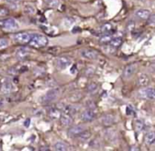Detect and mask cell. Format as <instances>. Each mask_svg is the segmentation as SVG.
<instances>
[{
  "label": "cell",
  "instance_id": "16",
  "mask_svg": "<svg viewBox=\"0 0 155 151\" xmlns=\"http://www.w3.org/2000/svg\"><path fill=\"white\" fill-rule=\"evenodd\" d=\"M1 90H2V92H4L5 94L11 93L14 90V85L10 81H5L2 85Z\"/></svg>",
  "mask_w": 155,
  "mask_h": 151
},
{
  "label": "cell",
  "instance_id": "1",
  "mask_svg": "<svg viewBox=\"0 0 155 151\" xmlns=\"http://www.w3.org/2000/svg\"><path fill=\"white\" fill-rule=\"evenodd\" d=\"M28 44H30L31 46L35 47H44L47 46L48 38L45 36H43L40 34H33Z\"/></svg>",
  "mask_w": 155,
  "mask_h": 151
},
{
  "label": "cell",
  "instance_id": "2",
  "mask_svg": "<svg viewBox=\"0 0 155 151\" xmlns=\"http://www.w3.org/2000/svg\"><path fill=\"white\" fill-rule=\"evenodd\" d=\"M32 35L33 34L27 32H21V33L15 34L13 36V39L19 44H28L32 37Z\"/></svg>",
  "mask_w": 155,
  "mask_h": 151
},
{
  "label": "cell",
  "instance_id": "6",
  "mask_svg": "<svg viewBox=\"0 0 155 151\" xmlns=\"http://www.w3.org/2000/svg\"><path fill=\"white\" fill-rule=\"evenodd\" d=\"M139 96L144 99L153 100L155 98V91L153 88H144L139 91Z\"/></svg>",
  "mask_w": 155,
  "mask_h": 151
},
{
  "label": "cell",
  "instance_id": "21",
  "mask_svg": "<svg viewBox=\"0 0 155 151\" xmlns=\"http://www.w3.org/2000/svg\"><path fill=\"white\" fill-rule=\"evenodd\" d=\"M77 137L79 138L80 140H82V141H86V140H88V139H90V137H91V132H89V131H87V130H84V131H82Z\"/></svg>",
  "mask_w": 155,
  "mask_h": 151
},
{
  "label": "cell",
  "instance_id": "14",
  "mask_svg": "<svg viewBox=\"0 0 155 151\" xmlns=\"http://www.w3.org/2000/svg\"><path fill=\"white\" fill-rule=\"evenodd\" d=\"M137 82L140 87H146L150 83V77L146 74H140L138 77Z\"/></svg>",
  "mask_w": 155,
  "mask_h": 151
},
{
  "label": "cell",
  "instance_id": "27",
  "mask_svg": "<svg viewBox=\"0 0 155 151\" xmlns=\"http://www.w3.org/2000/svg\"><path fill=\"white\" fill-rule=\"evenodd\" d=\"M135 129H136L137 131H142L143 129V123L142 120H140V119L136 120V122H135Z\"/></svg>",
  "mask_w": 155,
  "mask_h": 151
},
{
  "label": "cell",
  "instance_id": "24",
  "mask_svg": "<svg viewBox=\"0 0 155 151\" xmlns=\"http://www.w3.org/2000/svg\"><path fill=\"white\" fill-rule=\"evenodd\" d=\"M24 11H25V13L31 15V14H35V7H34V5H33L26 4V5H25V7H24Z\"/></svg>",
  "mask_w": 155,
  "mask_h": 151
},
{
  "label": "cell",
  "instance_id": "20",
  "mask_svg": "<svg viewBox=\"0 0 155 151\" xmlns=\"http://www.w3.org/2000/svg\"><path fill=\"white\" fill-rule=\"evenodd\" d=\"M54 149L55 150L58 151H65L68 149L67 145L64 142H63V141H57V142H55V144H54Z\"/></svg>",
  "mask_w": 155,
  "mask_h": 151
},
{
  "label": "cell",
  "instance_id": "18",
  "mask_svg": "<svg viewBox=\"0 0 155 151\" xmlns=\"http://www.w3.org/2000/svg\"><path fill=\"white\" fill-rule=\"evenodd\" d=\"M101 32L103 34H107V33H112V31L114 30V25L111 23H105L104 25H103L101 26Z\"/></svg>",
  "mask_w": 155,
  "mask_h": 151
},
{
  "label": "cell",
  "instance_id": "12",
  "mask_svg": "<svg viewBox=\"0 0 155 151\" xmlns=\"http://www.w3.org/2000/svg\"><path fill=\"white\" fill-rule=\"evenodd\" d=\"M151 14L152 13L147 9H138L137 11H135V16L142 20H147Z\"/></svg>",
  "mask_w": 155,
  "mask_h": 151
},
{
  "label": "cell",
  "instance_id": "32",
  "mask_svg": "<svg viewBox=\"0 0 155 151\" xmlns=\"http://www.w3.org/2000/svg\"><path fill=\"white\" fill-rule=\"evenodd\" d=\"M40 150H49L48 148H40Z\"/></svg>",
  "mask_w": 155,
  "mask_h": 151
},
{
  "label": "cell",
  "instance_id": "33",
  "mask_svg": "<svg viewBox=\"0 0 155 151\" xmlns=\"http://www.w3.org/2000/svg\"><path fill=\"white\" fill-rule=\"evenodd\" d=\"M8 2H10V3H15V2H17V1H19V0H7Z\"/></svg>",
  "mask_w": 155,
  "mask_h": 151
},
{
  "label": "cell",
  "instance_id": "19",
  "mask_svg": "<svg viewBox=\"0 0 155 151\" xmlns=\"http://www.w3.org/2000/svg\"><path fill=\"white\" fill-rule=\"evenodd\" d=\"M122 43H123V39H122V37H119V36H113L109 42V44L114 47L120 46L122 45Z\"/></svg>",
  "mask_w": 155,
  "mask_h": 151
},
{
  "label": "cell",
  "instance_id": "30",
  "mask_svg": "<svg viewBox=\"0 0 155 151\" xmlns=\"http://www.w3.org/2000/svg\"><path fill=\"white\" fill-rule=\"evenodd\" d=\"M87 108H90V109H92V110H95V105L92 102V101H88L87 102Z\"/></svg>",
  "mask_w": 155,
  "mask_h": 151
},
{
  "label": "cell",
  "instance_id": "3",
  "mask_svg": "<svg viewBox=\"0 0 155 151\" xmlns=\"http://www.w3.org/2000/svg\"><path fill=\"white\" fill-rule=\"evenodd\" d=\"M0 26H2L5 29L11 30V31L16 30L19 27L18 23L14 18H6V19H4V20H1L0 21Z\"/></svg>",
  "mask_w": 155,
  "mask_h": 151
},
{
  "label": "cell",
  "instance_id": "8",
  "mask_svg": "<svg viewBox=\"0 0 155 151\" xmlns=\"http://www.w3.org/2000/svg\"><path fill=\"white\" fill-rule=\"evenodd\" d=\"M81 118H82V120H84L85 122L92 121L95 118V112L90 108H87L83 111V113L81 115Z\"/></svg>",
  "mask_w": 155,
  "mask_h": 151
},
{
  "label": "cell",
  "instance_id": "29",
  "mask_svg": "<svg viewBox=\"0 0 155 151\" xmlns=\"http://www.w3.org/2000/svg\"><path fill=\"white\" fill-rule=\"evenodd\" d=\"M148 24L149 25H152V26H153L154 25V20H155V15L153 14H151V15L148 17Z\"/></svg>",
  "mask_w": 155,
  "mask_h": 151
},
{
  "label": "cell",
  "instance_id": "23",
  "mask_svg": "<svg viewBox=\"0 0 155 151\" xmlns=\"http://www.w3.org/2000/svg\"><path fill=\"white\" fill-rule=\"evenodd\" d=\"M45 4L50 8H55L59 5V0H45Z\"/></svg>",
  "mask_w": 155,
  "mask_h": 151
},
{
  "label": "cell",
  "instance_id": "26",
  "mask_svg": "<svg viewBox=\"0 0 155 151\" xmlns=\"http://www.w3.org/2000/svg\"><path fill=\"white\" fill-rule=\"evenodd\" d=\"M50 117L52 118H59L60 117V111H59V109L58 108H52L51 110H50Z\"/></svg>",
  "mask_w": 155,
  "mask_h": 151
},
{
  "label": "cell",
  "instance_id": "10",
  "mask_svg": "<svg viewBox=\"0 0 155 151\" xmlns=\"http://www.w3.org/2000/svg\"><path fill=\"white\" fill-rule=\"evenodd\" d=\"M28 56H29V50L27 48H25V47H20L15 52L16 59L19 60V61L25 60V58L28 57Z\"/></svg>",
  "mask_w": 155,
  "mask_h": 151
},
{
  "label": "cell",
  "instance_id": "4",
  "mask_svg": "<svg viewBox=\"0 0 155 151\" xmlns=\"http://www.w3.org/2000/svg\"><path fill=\"white\" fill-rule=\"evenodd\" d=\"M58 96H59V90L58 89H55V88L51 89L42 98V102L44 104L51 103V102L54 101L57 98Z\"/></svg>",
  "mask_w": 155,
  "mask_h": 151
},
{
  "label": "cell",
  "instance_id": "5",
  "mask_svg": "<svg viewBox=\"0 0 155 151\" xmlns=\"http://www.w3.org/2000/svg\"><path fill=\"white\" fill-rule=\"evenodd\" d=\"M72 64V58L68 56H62L57 58L56 66L58 69H65Z\"/></svg>",
  "mask_w": 155,
  "mask_h": 151
},
{
  "label": "cell",
  "instance_id": "15",
  "mask_svg": "<svg viewBox=\"0 0 155 151\" xmlns=\"http://www.w3.org/2000/svg\"><path fill=\"white\" fill-rule=\"evenodd\" d=\"M101 122L105 127L111 126L114 122V117L113 115H105L101 118Z\"/></svg>",
  "mask_w": 155,
  "mask_h": 151
},
{
  "label": "cell",
  "instance_id": "9",
  "mask_svg": "<svg viewBox=\"0 0 155 151\" xmlns=\"http://www.w3.org/2000/svg\"><path fill=\"white\" fill-rule=\"evenodd\" d=\"M98 55V52L94 49H84L81 51V56L86 59H95Z\"/></svg>",
  "mask_w": 155,
  "mask_h": 151
},
{
  "label": "cell",
  "instance_id": "7",
  "mask_svg": "<svg viewBox=\"0 0 155 151\" xmlns=\"http://www.w3.org/2000/svg\"><path fill=\"white\" fill-rule=\"evenodd\" d=\"M137 69V66L135 64H130L128 66H126L123 71V77L124 78H129L131 77L136 71Z\"/></svg>",
  "mask_w": 155,
  "mask_h": 151
},
{
  "label": "cell",
  "instance_id": "25",
  "mask_svg": "<svg viewBox=\"0 0 155 151\" xmlns=\"http://www.w3.org/2000/svg\"><path fill=\"white\" fill-rule=\"evenodd\" d=\"M88 92L91 93V94H94L95 93L97 90H98V85L96 83H91L89 86H88Z\"/></svg>",
  "mask_w": 155,
  "mask_h": 151
},
{
  "label": "cell",
  "instance_id": "17",
  "mask_svg": "<svg viewBox=\"0 0 155 151\" xmlns=\"http://www.w3.org/2000/svg\"><path fill=\"white\" fill-rule=\"evenodd\" d=\"M155 140V133L153 131H150L148 132L146 135H145V138H144V141L147 145H153L154 143Z\"/></svg>",
  "mask_w": 155,
  "mask_h": 151
},
{
  "label": "cell",
  "instance_id": "28",
  "mask_svg": "<svg viewBox=\"0 0 155 151\" xmlns=\"http://www.w3.org/2000/svg\"><path fill=\"white\" fill-rule=\"evenodd\" d=\"M8 46V40L6 38H1L0 39V49L5 48Z\"/></svg>",
  "mask_w": 155,
  "mask_h": 151
},
{
  "label": "cell",
  "instance_id": "22",
  "mask_svg": "<svg viewBox=\"0 0 155 151\" xmlns=\"http://www.w3.org/2000/svg\"><path fill=\"white\" fill-rule=\"evenodd\" d=\"M112 37H113V36L111 35V33L104 34V35L101 36V38H100V42H101L102 44H107V43L110 42V40L112 39Z\"/></svg>",
  "mask_w": 155,
  "mask_h": 151
},
{
  "label": "cell",
  "instance_id": "13",
  "mask_svg": "<svg viewBox=\"0 0 155 151\" xmlns=\"http://www.w3.org/2000/svg\"><path fill=\"white\" fill-rule=\"evenodd\" d=\"M84 130V128L83 126H74L68 129V135L71 138H74V137H77Z\"/></svg>",
  "mask_w": 155,
  "mask_h": 151
},
{
  "label": "cell",
  "instance_id": "31",
  "mask_svg": "<svg viewBox=\"0 0 155 151\" xmlns=\"http://www.w3.org/2000/svg\"><path fill=\"white\" fill-rule=\"evenodd\" d=\"M7 14H8V11H7L6 9H5V8L0 9V16H5V15H6Z\"/></svg>",
  "mask_w": 155,
  "mask_h": 151
},
{
  "label": "cell",
  "instance_id": "11",
  "mask_svg": "<svg viewBox=\"0 0 155 151\" xmlns=\"http://www.w3.org/2000/svg\"><path fill=\"white\" fill-rule=\"evenodd\" d=\"M60 121L61 124L64 127H69L73 124V116L67 114V113H64L62 115H60Z\"/></svg>",
  "mask_w": 155,
  "mask_h": 151
}]
</instances>
